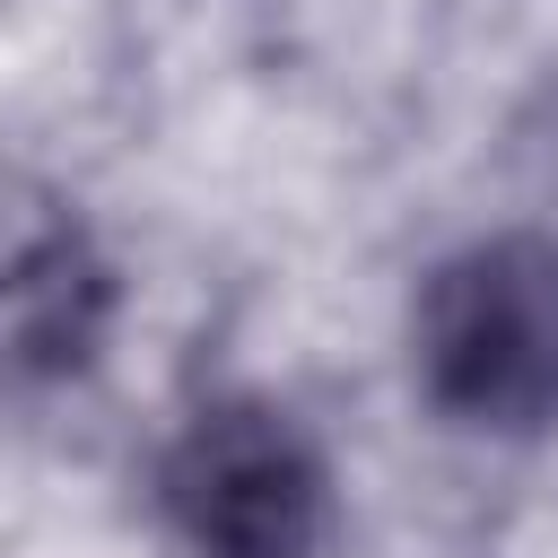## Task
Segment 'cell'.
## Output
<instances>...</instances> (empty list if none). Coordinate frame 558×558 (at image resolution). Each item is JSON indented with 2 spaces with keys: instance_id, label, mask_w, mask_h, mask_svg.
<instances>
[{
  "instance_id": "3957f363",
  "label": "cell",
  "mask_w": 558,
  "mask_h": 558,
  "mask_svg": "<svg viewBox=\"0 0 558 558\" xmlns=\"http://www.w3.org/2000/svg\"><path fill=\"white\" fill-rule=\"evenodd\" d=\"M113 331V262L61 209L0 227V401L61 392Z\"/></svg>"
},
{
  "instance_id": "7a4b0ae2",
  "label": "cell",
  "mask_w": 558,
  "mask_h": 558,
  "mask_svg": "<svg viewBox=\"0 0 558 558\" xmlns=\"http://www.w3.org/2000/svg\"><path fill=\"white\" fill-rule=\"evenodd\" d=\"M157 506L192 558H314L331 541V462L279 401H201L157 453Z\"/></svg>"
},
{
  "instance_id": "6da1fadb",
  "label": "cell",
  "mask_w": 558,
  "mask_h": 558,
  "mask_svg": "<svg viewBox=\"0 0 558 558\" xmlns=\"http://www.w3.org/2000/svg\"><path fill=\"white\" fill-rule=\"evenodd\" d=\"M418 392L480 436L558 418V235H480L445 253L410 314Z\"/></svg>"
}]
</instances>
